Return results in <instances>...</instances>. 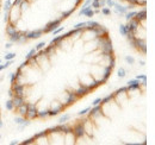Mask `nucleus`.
<instances>
[{
    "instance_id": "obj_1",
    "label": "nucleus",
    "mask_w": 155,
    "mask_h": 145,
    "mask_svg": "<svg viewBox=\"0 0 155 145\" xmlns=\"http://www.w3.org/2000/svg\"><path fill=\"white\" fill-rule=\"evenodd\" d=\"M28 105V112H26V117L29 119H34L37 117V107L34 104H26Z\"/></svg>"
},
{
    "instance_id": "obj_2",
    "label": "nucleus",
    "mask_w": 155,
    "mask_h": 145,
    "mask_svg": "<svg viewBox=\"0 0 155 145\" xmlns=\"http://www.w3.org/2000/svg\"><path fill=\"white\" fill-rule=\"evenodd\" d=\"M60 24H61V19H55L54 21H50V23L47 25V27H45L42 32H53Z\"/></svg>"
},
{
    "instance_id": "obj_3",
    "label": "nucleus",
    "mask_w": 155,
    "mask_h": 145,
    "mask_svg": "<svg viewBox=\"0 0 155 145\" xmlns=\"http://www.w3.org/2000/svg\"><path fill=\"white\" fill-rule=\"evenodd\" d=\"M86 16V17H88V18H92L96 13H94V11L92 10V7L91 6H87V7H84V8H81L80 11H79V16Z\"/></svg>"
},
{
    "instance_id": "obj_4",
    "label": "nucleus",
    "mask_w": 155,
    "mask_h": 145,
    "mask_svg": "<svg viewBox=\"0 0 155 145\" xmlns=\"http://www.w3.org/2000/svg\"><path fill=\"white\" fill-rule=\"evenodd\" d=\"M129 23H128V25H127V30H128V32H135L136 30H137V26H138V21L135 20V19H130V20H128Z\"/></svg>"
},
{
    "instance_id": "obj_5",
    "label": "nucleus",
    "mask_w": 155,
    "mask_h": 145,
    "mask_svg": "<svg viewBox=\"0 0 155 145\" xmlns=\"http://www.w3.org/2000/svg\"><path fill=\"white\" fill-rule=\"evenodd\" d=\"M10 37V40L11 42H15V43H19V42H23V40H25L26 39V37L21 36V34L18 32V31H16V32H13Z\"/></svg>"
},
{
    "instance_id": "obj_6",
    "label": "nucleus",
    "mask_w": 155,
    "mask_h": 145,
    "mask_svg": "<svg viewBox=\"0 0 155 145\" xmlns=\"http://www.w3.org/2000/svg\"><path fill=\"white\" fill-rule=\"evenodd\" d=\"M12 102H13V108H18L20 105L24 104V96L23 95H13Z\"/></svg>"
},
{
    "instance_id": "obj_7",
    "label": "nucleus",
    "mask_w": 155,
    "mask_h": 145,
    "mask_svg": "<svg viewBox=\"0 0 155 145\" xmlns=\"http://www.w3.org/2000/svg\"><path fill=\"white\" fill-rule=\"evenodd\" d=\"M11 91L13 92L15 95H23V92H24V86L23 85H19V83H13L12 85V89Z\"/></svg>"
},
{
    "instance_id": "obj_8",
    "label": "nucleus",
    "mask_w": 155,
    "mask_h": 145,
    "mask_svg": "<svg viewBox=\"0 0 155 145\" xmlns=\"http://www.w3.org/2000/svg\"><path fill=\"white\" fill-rule=\"evenodd\" d=\"M90 91H91V88H90L88 86H82V87H80V88L75 92V95H77L78 98H80V96H82V95L87 94Z\"/></svg>"
},
{
    "instance_id": "obj_9",
    "label": "nucleus",
    "mask_w": 155,
    "mask_h": 145,
    "mask_svg": "<svg viewBox=\"0 0 155 145\" xmlns=\"http://www.w3.org/2000/svg\"><path fill=\"white\" fill-rule=\"evenodd\" d=\"M42 36V31L41 30H36V31H31V32H28L26 34V38L28 39H36Z\"/></svg>"
},
{
    "instance_id": "obj_10",
    "label": "nucleus",
    "mask_w": 155,
    "mask_h": 145,
    "mask_svg": "<svg viewBox=\"0 0 155 145\" xmlns=\"http://www.w3.org/2000/svg\"><path fill=\"white\" fill-rule=\"evenodd\" d=\"M73 132L75 133V136H77L78 138H80V137H82L84 136V126L81 125V124H79L77 126L74 127V130H73Z\"/></svg>"
},
{
    "instance_id": "obj_11",
    "label": "nucleus",
    "mask_w": 155,
    "mask_h": 145,
    "mask_svg": "<svg viewBox=\"0 0 155 145\" xmlns=\"http://www.w3.org/2000/svg\"><path fill=\"white\" fill-rule=\"evenodd\" d=\"M146 17H147V12H146V10H142L141 12H136L134 19L140 23V20H146Z\"/></svg>"
},
{
    "instance_id": "obj_12",
    "label": "nucleus",
    "mask_w": 155,
    "mask_h": 145,
    "mask_svg": "<svg viewBox=\"0 0 155 145\" xmlns=\"http://www.w3.org/2000/svg\"><path fill=\"white\" fill-rule=\"evenodd\" d=\"M115 11H116L117 13H119V14H125L127 12H128V8L127 7H124V6H120L119 4H115Z\"/></svg>"
},
{
    "instance_id": "obj_13",
    "label": "nucleus",
    "mask_w": 155,
    "mask_h": 145,
    "mask_svg": "<svg viewBox=\"0 0 155 145\" xmlns=\"http://www.w3.org/2000/svg\"><path fill=\"white\" fill-rule=\"evenodd\" d=\"M140 80L137 79H134V80H130L128 81V88H138L140 87Z\"/></svg>"
},
{
    "instance_id": "obj_14",
    "label": "nucleus",
    "mask_w": 155,
    "mask_h": 145,
    "mask_svg": "<svg viewBox=\"0 0 155 145\" xmlns=\"http://www.w3.org/2000/svg\"><path fill=\"white\" fill-rule=\"evenodd\" d=\"M78 99H79V98L75 95V93H69V94H68V100H67V104H69V105H71V104H74Z\"/></svg>"
},
{
    "instance_id": "obj_15",
    "label": "nucleus",
    "mask_w": 155,
    "mask_h": 145,
    "mask_svg": "<svg viewBox=\"0 0 155 145\" xmlns=\"http://www.w3.org/2000/svg\"><path fill=\"white\" fill-rule=\"evenodd\" d=\"M17 109H18V113L23 117V115H25V114H26V112H28V105L24 102V104H23V105H20Z\"/></svg>"
},
{
    "instance_id": "obj_16",
    "label": "nucleus",
    "mask_w": 155,
    "mask_h": 145,
    "mask_svg": "<svg viewBox=\"0 0 155 145\" xmlns=\"http://www.w3.org/2000/svg\"><path fill=\"white\" fill-rule=\"evenodd\" d=\"M17 30H16V26L13 25V24H10L8 26H6V34L8 35V36H11L13 32H16Z\"/></svg>"
},
{
    "instance_id": "obj_17",
    "label": "nucleus",
    "mask_w": 155,
    "mask_h": 145,
    "mask_svg": "<svg viewBox=\"0 0 155 145\" xmlns=\"http://www.w3.org/2000/svg\"><path fill=\"white\" fill-rule=\"evenodd\" d=\"M12 8V1L11 0H6L5 1V5H4V11L5 12H10Z\"/></svg>"
},
{
    "instance_id": "obj_18",
    "label": "nucleus",
    "mask_w": 155,
    "mask_h": 145,
    "mask_svg": "<svg viewBox=\"0 0 155 145\" xmlns=\"http://www.w3.org/2000/svg\"><path fill=\"white\" fill-rule=\"evenodd\" d=\"M119 32H120V35H122V36H127V34H128V30H127V25H124V24H120V25H119Z\"/></svg>"
},
{
    "instance_id": "obj_19",
    "label": "nucleus",
    "mask_w": 155,
    "mask_h": 145,
    "mask_svg": "<svg viewBox=\"0 0 155 145\" xmlns=\"http://www.w3.org/2000/svg\"><path fill=\"white\" fill-rule=\"evenodd\" d=\"M69 118H71V114H63V115L58 119V123H60V124H63V123H66Z\"/></svg>"
},
{
    "instance_id": "obj_20",
    "label": "nucleus",
    "mask_w": 155,
    "mask_h": 145,
    "mask_svg": "<svg viewBox=\"0 0 155 145\" xmlns=\"http://www.w3.org/2000/svg\"><path fill=\"white\" fill-rule=\"evenodd\" d=\"M117 75H118V77L123 79V77H125L127 72H125V69H124V68H119V69H118V72H117Z\"/></svg>"
},
{
    "instance_id": "obj_21",
    "label": "nucleus",
    "mask_w": 155,
    "mask_h": 145,
    "mask_svg": "<svg viewBox=\"0 0 155 145\" xmlns=\"http://www.w3.org/2000/svg\"><path fill=\"white\" fill-rule=\"evenodd\" d=\"M90 111H91V112H90L91 115H96V114H98V112L100 111V106H99V105H96L92 109L90 108Z\"/></svg>"
},
{
    "instance_id": "obj_22",
    "label": "nucleus",
    "mask_w": 155,
    "mask_h": 145,
    "mask_svg": "<svg viewBox=\"0 0 155 145\" xmlns=\"http://www.w3.org/2000/svg\"><path fill=\"white\" fill-rule=\"evenodd\" d=\"M124 60H125V62H128L129 64H134V63H135V58H134L133 56H129V55H127V56L124 57Z\"/></svg>"
},
{
    "instance_id": "obj_23",
    "label": "nucleus",
    "mask_w": 155,
    "mask_h": 145,
    "mask_svg": "<svg viewBox=\"0 0 155 145\" xmlns=\"http://www.w3.org/2000/svg\"><path fill=\"white\" fill-rule=\"evenodd\" d=\"M135 14H136V11L127 12V13H125V19H127V20H130V19H133L135 17Z\"/></svg>"
},
{
    "instance_id": "obj_24",
    "label": "nucleus",
    "mask_w": 155,
    "mask_h": 145,
    "mask_svg": "<svg viewBox=\"0 0 155 145\" xmlns=\"http://www.w3.org/2000/svg\"><path fill=\"white\" fill-rule=\"evenodd\" d=\"M6 109H8V111H12V109H13V102H12V99H8V100L6 101Z\"/></svg>"
},
{
    "instance_id": "obj_25",
    "label": "nucleus",
    "mask_w": 155,
    "mask_h": 145,
    "mask_svg": "<svg viewBox=\"0 0 155 145\" xmlns=\"http://www.w3.org/2000/svg\"><path fill=\"white\" fill-rule=\"evenodd\" d=\"M36 51H37L36 49H31V50L28 53V55H26V61H29L31 57H34V55L36 54Z\"/></svg>"
},
{
    "instance_id": "obj_26",
    "label": "nucleus",
    "mask_w": 155,
    "mask_h": 145,
    "mask_svg": "<svg viewBox=\"0 0 155 145\" xmlns=\"http://www.w3.org/2000/svg\"><path fill=\"white\" fill-rule=\"evenodd\" d=\"M63 37L64 36H58V37H55V38H53V39H51V42H50V44H56V43H58L60 40H62V39H63Z\"/></svg>"
},
{
    "instance_id": "obj_27",
    "label": "nucleus",
    "mask_w": 155,
    "mask_h": 145,
    "mask_svg": "<svg viewBox=\"0 0 155 145\" xmlns=\"http://www.w3.org/2000/svg\"><path fill=\"white\" fill-rule=\"evenodd\" d=\"M37 117H39V118H45V117H48V111H41V112L37 111Z\"/></svg>"
},
{
    "instance_id": "obj_28",
    "label": "nucleus",
    "mask_w": 155,
    "mask_h": 145,
    "mask_svg": "<svg viewBox=\"0 0 155 145\" xmlns=\"http://www.w3.org/2000/svg\"><path fill=\"white\" fill-rule=\"evenodd\" d=\"M58 112H60V108L56 109H51V111H48V117H53V115H56Z\"/></svg>"
},
{
    "instance_id": "obj_29",
    "label": "nucleus",
    "mask_w": 155,
    "mask_h": 145,
    "mask_svg": "<svg viewBox=\"0 0 155 145\" xmlns=\"http://www.w3.org/2000/svg\"><path fill=\"white\" fill-rule=\"evenodd\" d=\"M101 13L105 14V16H109V14H111V8H109V7H104V8L101 10Z\"/></svg>"
},
{
    "instance_id": "obj_30",
    "label": "nucleus",
    "mask_w": 155,
    "mask_h": 145,
    "mask_svg": "<svg viewBox=\"0 0 155 145\" xmlns=\"http://www.w3.org/2000/svg\"><path fill=\"white\" fill-rule=\"evenodd\" d=\"M16 57V54H13V53H10V54L5 55V60L6 61H10V60H13Z\"/></svg>"
},
{
    "instance_id": "obj_31",
    "label": "nucleus",
    "mask_w": 155,
    "mask_h": 145,
    "mask_svg": "<svg viewBox=\"0 0 155 145\" xmlns=\"http://www.w3.org/2000/svg\"><path fill=\"white\" fill-rule=\"evenodd\" d=\"M73 11H74V8L69 10V11H67V12H63V13H62V18H67V17H69V16L73 13Z\"/></svg>"
},
{
    "instance_id": "obj_32",
    "label": "nucleus",
    "mask_w": 155,
    "mask_h": 145,
    "mask_svg": "<svg viewBox=\"0 0 155 145\" xmlns=\"http://www.w3.org/2000/svg\"><path fill=\"white\" fill-rule=\"evenodd\" d=\"M15 80H17L16 72H11V74H10V81H11V83H12V85L15 83Z\"/></svg>"
},
{
    "instance_id": "obj_33",
    "label": "nucleus",
    "mask_w": 155,
    "mask_h": 145,
    "mask_svg": "<svg viewBox=\"0 0 155 145\" xmlns=\"http://www.w3.org/2000/svg\"><path fill=\"white\" fill-rule=\"evenodd\" d=\"M63 30H64V27H63V26H61V27H58V29L56 27V29L53 31V35H54V36H56V35H58V34H60L61 31H63Z\"/></svg>"
},
{
    "instance_id": "obj_34",
    "label": "nucleus",
    "mask_w": 155,
    "mask_h": 145,
    "mask_svg": "<svg viewBox=\"0 0 155 145\" xmlns=\"http://www.w3.org/2000/svg\"><path fill=\"white\" fill-rule=\"evenodd\" d=\"M25 119L24 118H21V117H17V118H15V121H16V124L17 125H20V124H23V121H24Z\"/></svg>"
},
{
    "instance_id": "obj_35",
    "label": "nucleus",
    "mask_w": 155,
    "mask_h": 145,
    "mask_svg": "<svg viewBox=\"0 0 155 145\" xmlns=\"http://www.w3.org/2000/svg\"><path fill=\"white\" fill-rule=\"evenodd\" d=\"M90 108H91V107H87V108L79 111V112H78V115H85V114H86V113H87V112L90 111Z\"/></svg>"
},
{
    "instance_id": "obj_36",
    "label": "nucleus",
    "mask_w": 155,
    "mask_h": 145,
    "mask_svg": "<svg viewBox=\"0 0 155 145\" xmlns=\"http://www.w3.org/2000/svg\"><path fill=\"white\" fill-rule=\"evenodd\" d=\"M115 4H116V1H115V0H109V1H106V5H107V7H109V8L114 7V6H115Z\"/></svg>"
},
{
    "instance_id": "obj_37",
    "label": "nucleus",
    "mask_w": 155,
    "mask_h": 145,
    "mask_svg": "<svg viewBox=\"0 0 155 145\" xmlns=\"http://www.w3.org/2000/svg\"><path fill=\"white\" fill-rule=\"evenodd\" d=\"M136 79H137V80H142L143 83H146V81H147V76H146V75H137Z\"/></svg>"
},
{
    "instance_id": "obj_38",
    "label": "nucleus",
    "mask_w": 155,
    "mask_h": 145,
    "mask_svg": "<svg viewBox=\"0 0 155 145\" xmlns=\"http://www.w3.org/2000/svg\"><path fill=\"white\" fill-rule=\"evenodd\" d=\"M44 47H45V43H44V42H41V43L37 44V47H36L35 49H36V50H42Z\"/></svg>"
},
{
    "instance_id": "obj_39",
    "label": "nucleus",
    "mask_w": 155,
    "mask_h": 145,
    "mask_svg": "<svg viewBox=\"0 0 155 145\" xmlns=\"http://www.w3.org/2000/svg\"><path fill=\"white\" fill-rule=\"evenodd\" d=\"M85 25H86V21L85 23H78V24L74 25V29H82Z\"/></svg>"
},
{
    "instance_id": "obj_40",
    "label": "nucleus",
    "mask_w": 155,
    "mask_h": 145,
    "mask_svg": "<svg viewBox=\"0 0 155 145\" xmlns=\"http://www.w3.org/2000/svg\"><path fill=\"white\" fill-rule=\"evenodd\" d=\"M111 98H112V95H107L106 98H104V99H101V101H100V102H101V104H105V102H107V101H109V100H110Z\"/></svg>"
},
{
    "instance_id": "obj_41",
    "label": "nucleus",
    "mask_w": 155,
    "mask_h": 145,
    "mask_svg": "<svg viewBox=\"0 0 155 145\" xmlns=\"http://www.w3.org/2000/svg\"><path fill=\"white\" fill-rule=\"evenodd\" d=\"M100 101H101V98H97L93 102H92V106H96V105H99L100 104Z\"/></svg>"
},
{
    "instance_id": "obj_42",
    "label": "nucleus",
    "mask_w": 155,
    "mask_h": 145,
    "mask_svg": "<svg viewBox=\"0 0 155 145\" xmlns=\"http://www.w3.org/2000/svg\"><path fill=\"white\" fill-rule=\"evenodd\" d=\"M91 2H92V0H86V1L82 4V8H84V7H87V6H88Z\"/></svg>"
},
{
    "instance_id": "obj_43",
    "label": "nucleus",
    "mask_w": 155,
    "mask_h": 145,
    "mask_svg": "<svg viewBox=\"0 0 155 145\" xmlns=\"http://www.w3.org/2000/svg\"><path fill=\"white\" fill-rule=\"evenodd\" d=\"M21 1H23V0H15V1L12 2V5H13V6H19L20 4H21Z\"/></svg>"
},
{
    "instance_id": "obj_44",
    "label": "nucleus",
    "mask_w": 155,
    "mask_h": 145,
    "mask_svg": "<svg viewBox=\"0 0 155 145\" xmlns=\"http://www.w3.org/2000/svg\"><path fill=\"white\" fill-rule=\"evenodd\" d=\"M8 13H10V12H5V17H4V21H5V23L10 20V18H8Z\"/></svg>"
},
{
    "instance_id": "obj_45",
    "label": "nucleus",
    "mask_w": 155,
    "mask_h": 145,
    "mask_svg": "<svg viewBox=\"0 0 155 145\" xmlns=\"http://www.w3.org/2000/svg\"><path fill=\"white\" fill-rule=\"evenodd\" d=\"M5 48H6V49H11V48H12V43H7V44L5 45Z\"/></svg>"
},
{
    "instance_id": "obj_46",
    "label": "nucleus",
    "mask_w": 155,
    "mask_h": 145,
    "mask_svg": "<svg viewBox=\"0 0 155 145\" xmlns=\"http://www.w3.org/2000/svg\"><path fill=\"white\" fill-rule=\"evenodd\" d=\"M4 69H5V67H4V64H1V63H0V72H1V70H4Z\"/></svg>"
},
{
    "instance_id": "obj_47",
    "label": "nucleus",
    "mask_w": 155,
    "mask_h": 145,
    "mask_svg": "<svg viewBox=\"0 0 155 145\" xmlns=\"http://www.w3.org/2000/svg\"><path fill=\"white\" fill-rule=\"evenodd\" d=\"M15 144H18V140H13V142H11V145H15Z\"/></svg>"
},
{
    "instance_id": "obj_48",
    "label": "nucleus",
    "mask_w": 155,
    "mask_h": 145,
    "mask_svg": "<svg viewBox=\"0 0 155 145\" xmlns=\"http://www.w3.org/2000/svg\"><path fill=\"white\" fill-rule=\"evenodd\" d=\"M94 1H99V0H94Z\"/></svg>"
},
{
    "instance_id": "obj_49",
    "label": "nucleus",
    "mask_w": 155,
    "mask_h": 145,
    "mask_svg": "<svg viewBox=\"0 0 155 145\" xmlns=\"http://www.w3.org/2000/svg\"><path fill=\"white\" fill-rule=\"evenodd\" d=\"M0 63H1V60H0Z\"/></svg>"
},
{
    "instance_id": "obj_50",
    "label": "nucleus",
    "mask_w": 155,
    "mask_h": 145,
    "mask_svg": "<svg viewBox=\"0 0 155 145\" xmlns=\"http://www.w3.org/2000/svg\"><path fill=\"white\" fill-rule=\"evenodd\" d=\"M0 138H1V136H0Z\"/></svg>"
},
{
    "instance_id": "obj_51",
    "label": "nucleus",
    "mask_w": 155,
    "mask_h": 145,
    "mask_svg": "<svg viewBox=\"0 0 155 145\" xmlns=\"http://www.w3.org/2000/svg\"><path fill=\"white\" fill-rule=\"evenodd\" d=\"M106 1H109V0H106Z\"/></svg>"
}]
</instances>
